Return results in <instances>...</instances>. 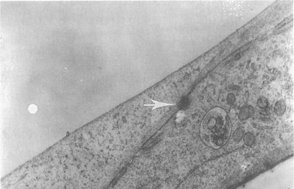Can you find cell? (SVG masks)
Returning a JSON list of instances; mask_svg holds the SVG:
<instances>
[{"label": "cell", "instance_id": "4", "mask_svg": "<svg viewBox=\"0 0 294 189\" xmlns=\"http://www.w3.org/2000/svg\"><path fill=\"white\" fill-rule=\"evenodd\" d=\"M244 141L246 145L250 146L254 143L255 137L250 132H247L244 136Z\"/></svg>", "mask_w": 294, "mask_h": 189}, {"label": "cell", "instance_id": "2", "mask_svg": "<svg viewBox=\"0 0 294 189\" xmlns=\"http://www.w3.org/2000/svg\"><path fill=\"white\" fill-rule=\"evenodd\" d=\"M254 114V110L251 106H246L241 109L239 114V118L241 120L248 119Z\"/></svg>", "mask_w": 294, "mask_h": 189}, {"label": "cell", "instance_id": "1", "mask_svg": "<svg viewBox=\"0 0 294 189\" xmlns=\"http://www.w3.org/2000/svg\"><path fill=\"white\" fill-rule=\"evenodd\" d=\"M232 126L226 112L220 107L212 108L206 114L200 124V136L208 147L218 149L229 141Z\"/></svg>", "mask_w": 294, "mask_h": 189}, {"label": "cell", "instance_id": "8", "mask_svg": "<svg viewBox=\"0 0 294 189\" xmlns=\"http://www.w3.org/2000/svg\"><path fill=\"white\" fill-rule=\"evenodd\" d=\"M235 100L234 95L233 94H229L227 97V101L230 104H233Z\"/></svg>", "mask_w": 294, "mask_h": 189}, {"label": "cell", "instance_id": "3", "mask_svg": "<svg viewBox=\"0 0 294 189\" xmlns=\"http://www.w3.org/2000/svg\"><path fill=\"white\" fill-rule=\"evenodd\" d=\"M286 108V103L283 100L278 101L274 107V111L278 116L283 115Z\"/></svg>", "mask_w": 294, "mask_h": 189}, {"label": "cell", "instance_id": "6", "mask_svg": "<svg viewBox=\"0 0 294 189\" xmlns=\"http://www.w3.org/2000/svg\"><path fill=\"white\" fill-rule=\"evenodd\" d=\"M257 105L260 108L265 109L268 106V103L267 99L264 97H261L258 99Z\"/></svg>", "mask_w": 294, "mask_h": 189}, {"label": "cell", "instance_id": "5", "mask_svg": "<svg viewBox=\"0 0 294 189\" xmlns=\"http://www.w3.org/2000/svg\"><path fill=\"white\" fill-rule=\"evenodd\" d=\"M244 135V130L241 128H238L234 132L233 139L236 142H239L242 139Z\"/></svg>", "mask_w": 294, "mask_h": 189}, {"label": "cell", "instance_id": "7", "mask_svg": "<svg viewBox=\"0 0 294 189\" xmlns=\"http://www.w3.org/2000/svg\"><path fill=\"white\" fill-rule=\"evenodd\" d=\"M37 110H38V108H37V106L34 104L30 105L28 108V110L31 113H36L37 112Z\"/></svg>", "mask_w": 294, "mask_h": 189}]
</instances>
